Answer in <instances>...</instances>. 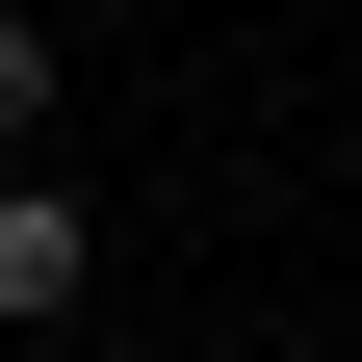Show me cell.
I'll return each instance as SVG.
<instances>
[{
    "instance_id": "obj_1",
    "label": "cell",
    "mask_w": 362,
    "mask_h": 362,
    "mask_svg": "<svg viewBox=\"0 0 362 362\" xmlns=\"http://www.w3.org/2000/svg\"><path fill=\"white\" fill-rule=\"evenodd\" d=\"M52 310H78V207H52V181H0V337H52Z\"/></svg>"
},
{
    "instance_id": "obj_2",
    "label": "cell",
    "mask_w": 362,
    "mask_h": 362,
    "mask_svg": "<svg viewBox=\"0 0 362 362\" xmlns=\"http://www.w3.org/2000/svg\"><path fill=\"white\" fill-rule=\"evenodd\" d=\"M26 129H52V26L0 0V181H26Z\"/></svg>"
}]
</instances>
